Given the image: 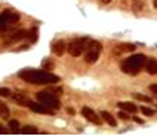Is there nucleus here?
Returning a JSON list of instances; mask_svg holds the SVG:
<instances>
[{
	"mask_svg": "<svg viewBox=\"0 0 157 136\" xmlns=\"http://www.w3.org/2000/svg\"><path fill=\"white\" fill-rule=\"evenodd\" d=\"M18 77L29 84H37V85L57 84L59 81V77L57 74L44 72V70H35V69H25L18 73Z\"/></svg>",
	"mask_w": 157,
	"mask_h": 136,
	"instance_id": "f257e3e1",
	"label": "nucleus"
},
{
	"mask_svg": "<svg viewBox=\"0 0 157 136\" xmlns=\"http://www.w3.org/2000/svg\"><path fill=\"white\" fill-rule=\"evenodd\" d=\"M146 63V57L143 54H135L121 62V70L127 74L135 76L141 72V69Z\"/></svg>",
	"mask_w": 157,
	"mask_h": 136,
	"instance_id": "f03ea898",
	"label": "nucleus"
},
{
	"mask_svg": "<svg viewBox=\"0 0 157 136\" xmlns=\"http://www.w3.org/2000/svg\"><path fill=\"white\" fill-rule=\"evenodd\" d=\"M101 51H102V44L95 40H90L86 48V55H84V61L87 63H95L99 59Z\"/></svg>",
	"mask_w": 157,
	"mask_h": 136,
	"instance_id": "7ed1b4c3",
	"label": "nucleus"
},
{
	"mask_svg": "<svg viewBox=\"0 0 157 136\" xmlns=\"http://www.w3.org/2000/svg\"><path fill=\"white\" fill-rule=\"evenodd\" d=\"M90 39L88 37H80V39H76L73 41L69 43V46L66 47L68 52L72 55V57H80V55L86 51L87 48V44H88Z\"/></svg>",
	"mask_w": 157,
	"mask_h": 136,
	"instance_id": "20e7f679",
	"label": "nucleus"
},
{
	"mask_svg": "<svg viewBox=\"0 0 157 136\" xmlns=\"http://www.w3.org/2000/svg\"><path fill=\"white\" fill-rule=\"evenodd\" d=\"M36 99L41 102L43 104L51 107L53 110H57V109L61 107V102L57 96H54L50 91H40V92L36 93Z\"/></svg>",
	"mask_w": 157,
	"mask_h": 136,
	"instance_id": "39448f33",
	"label": "nucleus"
},
{
	"mask_svg": "<svg viewBox=\"0 0 157 136\" xmlns=\"http://www.w3.org/2000/svg\"><path fill=\"white\" fill-rule=\"evenodd\" d=\"M28 107L32 111H35V113H37V114H46V115H53V109L48 107V106H46V104H43L41 102H29L28 103Z\"/></svg>",
	"mask_w": 157,
	"mask_h": 136,
	"instance_id": "423d86ee",
	"label": "nucleus"
},
{
	"mask_svg": "<svg viewBox=\"0 0 157 136\" xmlns=\"http://www.w3.org/2000/svg\"><path fill=\"white\" fill-rule=\"evenodd\" d=\"M81 114H83V117L86 118L87 121L93 122V124H95V125H102V120H101V117L96 114L93 109L83 107L81 109Z\"/></svg>",
	"mask_w": 157,
	"mask_h": 136,
	"instance_id": "0eeeda50",
	"label": "nucleus"
},
{
	"mask_svg": "<svg viewBox=\"0 0 157 136\" xmlns=\"http://www.w3.org/2000/svg\"><path fill=\"white\" fill-rule=\"evenodd\" d=\"M28 36V32H26L25 29H19V30H17V32H14L13 35H10L7 39V41H6V44H11V43H17V41H21L24 37Z\"/></svg>",
	"mask_w": 157,
	"mask_h": 136,
	"instance_id": "6e6552de",
	"label": "nucleus"
},
{
	"mask_svg": "<svg viewBox=\"0 0 157 136\" xmlns=\"http://www.w3.org/2000/svg\"><path fill=\"white\" fill-rule=\"evenodd\" d=\"M51 50H53V52L57 55V57H62L64 52L66 51V44H65L64 40H57V41L53 44Z\"/></svg>",
	"mask_w": 157,
	"mask_h": 136,
	"instance_id": "1a4fd4ad",
	"label": "nucleus"
},
{
	"mask_svg": "<svg viewBox=\"0 0 157 136\" xmlns=\"http://www.w3.org/2000/svg\"><path fill=\"white\" fill-rule=\"evenodd\" d=\"M145 69L149 74H157V59L156 58H150L146 59V63H145Z\"/></svg>",
	"mask_w": 157,
	"mask_h": 136,
	"instance_id": "9d476101",
	"label": "nucleus"
},
{
	"mask_svg": "<svg viewBox=\"0 0 157 136\" xmlns=\"http://www.w3.org/2000/svg\"><path fill=\"white\" fill-rule=\"evenodd\" d=\"M117 107H120L124 111H128V113H131V114H134V113L138 111V107H136L134 103H131V102H118Z\"/></svg>",
	"mask_w": 157,
	"mask_h": 136,
	"instance_id": "9b49d317",
	"label": "nucleus"
},
{
	"mask_svg": "<svg viewBox=\"0 0 157 136\" xmlns=\"http://www.w3.org/2000/svg\"><path fill=\"white\" fill-rule=\"evenodd\" d=\"M136 47L134 44H130V43H123V44H118L116 47V54H123V52H132L135 51Z\"/></svg>",
	"mask_w": 157,
	"mask_h": 136,
	"instance_id": "f8f14e48",
	"label": "nucleus"
},
{
	"mask_svg": "<svg viewBox=\"0 0 157 136\" xmlns=\"http://www.w3.org/2000/svg\"><path fill=\"white\" fill-rule=\"evenodd\" d=\"M101 118H102L104 121H106L110 126H117V121L114 120V117L109 111H101Z\"/></svg>",
	"mask_w": 157,
	"mask_h": 136,
	"instance_id": "ddd939ff",
	"label": "nucleus"
},
{
	"mask_svg": "<svg viewBox=\"0 0 157 136\" xmlns=\"http://www.w3.org/2000/svg\"><path fill=\"white\" fill-rule=\"evenodd\" d=\"M13 98H14L15 102H18V103L22 104V106H28V103L30 102V100H29L28 98H26L24 93H21V92L14 93V95H13Z\"/></svg>",
	"mask_w": 157,
	"mask_h": 136,
	"instance_id": "4468645a",
	"label": "nucleus"
},
{
	"mask_svg": "<svg viewBox=\"0 0 157 136\" xmlns=\"http://www.w3.org/2000/svg\"><path fill=\"white\" fill-rule=\"evenodd\" d=\"M19 132L24 133V135H35V133H37L39 131H37V128L33 126V125H26L22 129H19Z\"/></svg>",
	"mask_w": 157,
	"mask_h": 136,
	"instance_id": "2eb2a0df",
	"label": "nucleus"
},
{
	"mask_svg": "<svg viewBox=\"0 0 157 136\" xmlns=\"http://www.w3.org/2000/svg\"><path fill=\"white\" fill-rule=\"evenodd\" d=\"M0 115L3 118H8L10 117V109L7 104H4L3 102H0Z\"/></svg>",
	"mask_w": 157,
	"mask_h": 136,
	"instance_id": "dca6fc26",
	"label": "nucleus"
},
{
	"mask_svg": "<svg viewBox=\"0 0 157 136\" xmlns=\"http://www.w3.org/2000/svg\"><path fill=\"white\" fill-rule=\"evenodd\" d=\"M8 126H10L11 133H18L19 132V122H18L17 120H10Z\"/></svg>",
	"mask_w": 157,
	"mask_h": 136,
	"instance_id": "f3484780",
	"label": "nucleus"
},
{
	"mask_svg": "<svg viewBox=\"0 0 157 136\" xmlns=\"http://www.w3.org/2000/svg\"><path fill=\"white\" fill-rule=\"evenodd\" d=\"M29 37H30V43H36L37 39H39V32H37V28L33 26L30 29V32H29Z\"/></svg>",
	"mask_w": 157,
	"mask_h": 136,
	"instance_id": "a211bd4d",
	"label": "nucleus"
},
{
	"mask_svg": "<svg viewBox=\"0 0 157 136\" xmlns=\"http://www.w3.org/2000/svg\"><path fill=\"white\" fill-rule=\"evenodd\" d=\"M132 96L135 98L136 100H141V102H146V103H150L152 102V98L146 96V95H142V93H132Z\"/></svg>",
	"mask_w": 157,
	"mask_h": 136,
	"instance_id": "6ab92c4d",
	"label": "nucleus"
},
{
	"mask_svg": "<svg viewBox=\"0 0 157 136\" xmlns=\"http://www.w3.org/2000/svg\"><path fill=\"white\" fill-rule=\"evenodd\" d=\"M141 111H142L146 117H153V115H154V110H153V109L146 107V106H141Z\"/></svg>",
	"mask_w": 157,
	"mask_h": 136,
	"instance_id": "aec40b11",
	"label": "nucleus"
},
{
	"mask_svg": "<svg viewBox=\"0 0 157 136\" xmlns=\"http://www.w3.org/2000/svg\"><path fill=\"white\" fill-rule=\"evenodd\" d=\"M11 95V91L8 90V88H0V96H4V98H7Z\"/></svg>",
	"mask_w": 157,
	"mask_h": 136,
	"instance_id": "412c9836",
	"label": "nucleus"
},
{
	"mask_svg": "<svg viewBox=\"0 0 157 136\" xmlns=\"http://www.w3.org/2000/svg\"><path fill=\"white\" fill-rule=\"evenodd\" d=\"M117 114H118V118H121V120H124V121L130 120V115H128V114H125L124 110H123V111H118Z\"/></svg>",
	"mask_w": 157,
	"mask_h": 136,
	"instance_id": "4be33fe9",
	"label": "nucleus"
},
{
	"mask_svg": "<svg viewBox=\"0 0 157 136\" xmlns=\"http://www.w3.org/2000/svg\"><path fill=\"white\" fill-rule=\"evenodd\" d=\"M149 90L152 91L153 93H156V95H157V84H150V85H149Z\"/></svg>",
	"mask_w": 157,
	"mask_h": 136,
	"instance_id": "5701e85b",
	"label": "nucleus"
},
{
	"mask_svg": "<svg viewBox=\"0 0 157 136\" xmlns=\"http://www.w3.org/2000/svg\"><path fill=\"white\" fill-rule=\"evenodd\" d=\"M66 111H68L70 115H75L76 114V111H75V109H73V107H68V109H66Z\"/></svg>",
	"mask_w": 157,
	"mask_h": 136,
	"instance_id": "b1692460",
	"label": "nucleus"
},
{
	"mask_svg": "<svg viewBox=\"0 0 157 136\" xmlns=\"http://www.w3.org/2000/svg\"><path fill=\"white\" fill-rule=\"evenodd\" d=\"M7 132H8L7 129L4 128V126H1V125H0V135H6Z\"/></svg>",
	"mask_w": 157,
	"mask_h": 136,
	"instance_id": "393cba45",
	"label": "nucleus"
},
{
	"mask_svg": "<svg viewBox=\"0 0 157 136\" xmlns=\"http://www.w3.org/2000/svg\"><path fill=\"white\" fill-rule=\"evenodd\" d=\"M134 120H135V121L138 122V124H143V120H141L139 117H135V118H134Z\"/></svg>",
	"mask_w": 157,
	"mask_h": 136,
	"instance_id": "a878e982",
	"label": "nucleus"
},
{
	"mask_svg": "<svg viewBox=\"0 0 157 136\" xmlns=\"http://www.w3.org/2000/svg\"><path fill=\"white\" fill-rule=\"evenodd\" d=\"M28 48H29L28 46H22L21 48H19V51H25V50H28Z\"/></svg>",
	"mask_w": 157,
	"mask_h": 136,
	"instance_id": "bb28decb",
	"label": "nucleus"
},
{
	"mask_svg": "<svg viewBox=\"0 0 157 136\" xmlns=\"http://www.w3.org/2000/svg\"><path fill=\"white\" fill-rule=\"evenodd\" d=\"M102 3H104V4H107V3H110V0H102Z\"/></svg>",
	"mask_w": 157,
	"mask_h": 136,
	"instance_id": "cd10ccee",
	"label": "nucleus"
},
{
	"mask_svg": "<svg viewBox=\"0 0 157 136\" xmlns=\"http://www.w3.org/2000/svg\"><path fill=\"white\" fill-rule=\"evenodd\" d=\"M153 6H154V8H157V0H153Z\"/></svg>",
	"mask_w": 157,
	"mask_h": 136,
	"instance_id": "c85d7f7f",
	"label": "nucleus"
}]
</instances>
